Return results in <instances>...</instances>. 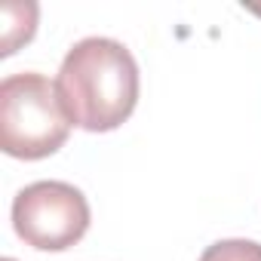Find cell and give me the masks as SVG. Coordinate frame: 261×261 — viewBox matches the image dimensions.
<instances>
[{
    "mask_svg": "<svg viewBox=\"0 0 261 261\" xmlns=\"http://www.w3.org/2000/svg\"><path fill=\"white\" fill-rule=\"evenodd\" d=\"M139 65L114 37H83L62 59L56 92L71 120L86 133H111L139 105Z\"/></svg>",
    "mask_w": 261,
    "mask_h": 261,
    "instance_id": "1",
    "label": "cell"
},
{
    "mask_svg": "<svg viewBox=\"0 0 261 261\" xmlns=\"http://www.w3.org/2000/svg\"><path fill=\"white\" fill-rule=\"evenodd\" d=\"M71 133L56 83L37 71L10 74L0 83V148L16 160L56 154Z\"/></svg>",
    "mask_w": 261,
    "mask_h": 261,
    "instance_id": "2",
    "label": "cell"
},
{
    "mask_svg": "<svg viewBox=\"0 0 261 261\" xmlns=\"http://www.w3.org/2000/svg\"><path fill=\"white\" fill-rule=\"evenodd\" d=\"M13 227L31 249L65 252L89 230V200L68 181L25 185L13 200Z\"/></svg>",
    "mask_w": 261,
    "mask_h": 261,
    "instance_id": "3",
    "label": "cell"
},
{
    "mask_svg": "<svg viewBox=\"0 0 261 261\" xmlns=\"http://www.w3.org/2000/svg\"><path fill=\"white\" fill-rule=\"evenodd\" d=\"M4 37H0V56H13L22 43L34 40L37 34V4H31V0H25V4H16V0H10V4H4Z\"/></svg>",
    "mask_w": 261,
    "mask_h": 261,
    "instance_id": "4",
    "label": "cell"
},
{
    "mask_svg": "<svg viewBox=\"0 0 261 261\" xmlns=\"http://www.w3.org/2000/svg\"><path fill=\"white\" fill-rule=\"evenodd\" d=\"M200 261H261V243H255V240H218L200 255Z\"/></svg>",
    "mask_w": 261,
    "mask_h": 261,
    "instance_id": "5",
    "label": "cell"
},
{
    "mask_svg": "<svg viewBox=\"0 0 261 261\" xmlns=\"http://www.w3.org/2000/svg\"><path fill=\"white\" fill-rule=\"evenodd\" d=\"M4 261H16V258H4Z\"/></svg>",
    "mask_w": 261,
    "mask_h": 261,
    "instance_id": "6",
    "label": "cell"
}]
</instances>
